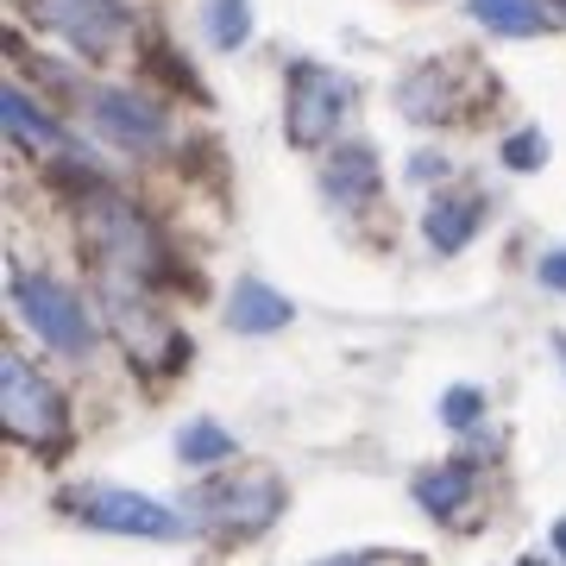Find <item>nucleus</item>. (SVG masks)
<instances>
[{"label":"nucleus","mask_w":566,"mask_h":566,"mask_svg":"<svg viewBox=\"0 0 566 566\" xmlns=\"http://www.w3.org/2000/svg\"><path fill=\"white\" fill-rule=\"evenodd\" d=\"M76 227H82V252L95 264V283L145 290V283L158 277V233H151V221H145L133 202L95 189V196L82 202Z\"/></svg>","instance_id":"1"},{"label":"nucleus","mask_w":566,"mask_h":566,"mask_svg":"<svg viewBox=\"0 0 566 566\" xmlns=\"http://www.w3.org/2000/svg\"><path fill=\"white\" fill-rule=\"evenodd\" d=\"M0 428L25 447H63V397L20 353H0Z\"/></svg>","instance_id":"2"},{"label":"nucleus","mask_w":566,"mask_h":566,"mask_svg":"<svg viewBox=\"0 0 566 566\" xmlns=\"http://www.w3.org/2000/svg\"><path fill=\"white\" fill-rule=\"evenodd\" d=\"M353 82L340 70H322V63H296L290 70V139L296 145H327L353 114Z\"/></svg>","instance_id":"3"},{"label":"nucleus","mask_w":566,"mask_h":566,"mask_svg":"<svg viewBox=\"0 0 566 566\" xmlns=\"http://www.w3.org/2000/svg\"><path fill=\"white\" fill-rule=\"evenodd\" d=\"M13 303H20L25 327H32L44 346H57L63 359H82V353L95 346V327H88V315L76 308V296H70L63 283L39 277V271H20V277H13Z\"/></svg>","instance_id":"4"},{"label":"nucleus","mask_w":566,"mask_h":566,"mask_svg":"<svg viewBox=\"0 0 566 566\" xmlns=\"http://www.w3.org/2000/svg\"><path fill=\"white\" fill-rule=\"evenodd\" d=\"M76 510H82V523L107 528V535H139V542H177L182 535L177 510H164L158 497H139V491H114V485L82 491Z\"/></svg>","instance_id":"5"},{"label":"nucleus","mask_w":566,"mask_h":566,"mask_svg":"<svg viewBox=\"0 0 566 566\" xmlns=\"http://www.w3.org/2000/svg\"><path fill=\"white\" fill-rule=\"evenodd\" d=\"M39 25H51L63 44H76L82 57H107L126 39V7L120 0H32Z\"/></svg>","instance_id":"6"},{"label":"nucleus","mask_w":566,"mask_h":566,"mask_svg":"<svg viewBox=\"0 0 566 566\" xmlns=\"http://www.w3.org/2000/svg\"><path fill=\"white\" fill-rule=\"evenodd\" d=\"M283 504V485L271 472H233V479H208L196 491V510H202L208 523H227V528H259L271 523Z\"/></svg>","instance_id":"7"},{"label":"nucleus","mask_w":566,"mask_h":566,"mask_svg":"<svg viewBox=\"0 0 566 566\" xmlns=\"http://www.w3.org/2000/svg\"><path fill=\"white\" fill-rule=\"evenodd\" d=\"M95 126H102L120 151H158L164 133H170L164 107L145 102L139 88H102V95H95Z\"/></svg>","instance_id":"8"},{"label":"nucleus","mask_w":566,"mask_h":566,"mask_svg":"<svg viewBox=\"0 0 566 566\" xmlns=\"http://www.w3.org/2000/svg\"><path fill=\"white\" fill-rule=\"evenodd\" d=\"M322 189L334 208H359L378 196V158H371V145H340L334 158L322 164Z\"/></svg>","instance_id":"9"},{"label":"nucleus","mask_w":566,"mask_h":566,"mask_svg":"<svg viewBox=\"0 0 566 566\" xmlns=\"http://www.w3.org/2000/svg\"><path fill=\"white\" fill-rule=\"evenodd\" d=\"M290 315H296V308L259 277L233 283V296H227V327H233V334H277V327H290Z\"/></svg>","instance_id":"10"},{"label":"nucleus","mask_w":566,"mask_h":566,"mask_svg":"<svg viewBox=\"0 0 566 566\" xmlns=\"http://www.w3.org/2000/svg\"><path fill=\"white\" fill-rule=\"evenodd\" d=\"M479 196H441V202L422 214V233L434 252H460V245H472V233H479Z\"/></svg>","instance_id":"11"},{"label":"nucleus","mask_w":566,"mask_h":566,"mask_svg":"<svg viewBox=\"0 0 566 566\" xmlns=\"http://www.w3.org/2000/svg\"><path fill=\"white\" fill-rule=\"evenodd\" d=\"M397 102H403L409 120H422V126L453 120V82H447L441 63H428V70H416V76H409L403 88H397Z\"/></svg>","instance_id":"12"},{"label":"nucleus","mask_w":566,"mask_h":566,"mask_svg":"<svg viewBox=\"0 0 566 566\" xmlns=\"http://www.w3.org/2000/svg\"><path fill=\"white\" fill-rule=\"evenodd\" d=\"M0 120H7V133H13L20 145H44V151H51V145H63V126L51 120V114H44L25 88H7V95H0Z\"/></svg>","instance_id":"13"},{"label":"nucleus","mask_w":566,"mask_h":566,"mask_svg":"<svg viewBox=\"0 0 566 566\" xmlns=\"http://www.w3.org/2000/svg\"><path fill=\"white\" fill-rule=\"evenodd\" d=\"M472 13H479V25L504 32V39H535V32H547L542 0H472Z\"/></svg>","instance_id":"14"},{"label":"nucleus","mask_w":566,"mask_h":566,"mask_svg":"<svg viewBox=\"0 0 566 566\" xmlns=\"http://www.w3.org/2000/svg\"><path fill=\"white\" fill-rule=\"evenodd\" d=\"M465 491H472L465 465H441V472H422V479H416V504H422L428 516H460Z\"/></svg>","instance_id":"15"},{"label":"nucleus","mask_w":566,"mask_h":566,"mask_svg":"<svg viewBox=\"0 0 566 566\" xmlns=\"http://www.w3.org/2000/svg\"><path fill=\"white\" fill-rule=\"evenodd\" d=\"M202 25H208V44H214V51H240L245 32H252V7H245V0H208Z\"/></svg>","instance_id":"16"},{"label":"nucleus","mask_w":566,"mask_h":566,"mask_svg":"<svg viewBox=\"0 0 566 566\" xmlns=\"http://www.w3.org/2000/svg\"><path fill=\"white\" fill-rule=\"evenodd\" d=\"M177 453H182V465L227 460V453H233V434H227V428H214V422H189L177 434Z\"/></svg>","instance_id":"17"},{"label":"nucleus","mask_w":566,"mask_h":566,"mask_svg":"<svg viewBox=\"0 0 566 566\" xmlns=\"http://www.w3.org/2000/svg\"><path fill=\"white\" fill-rule=\"evenodd\" d=\"M479 409H485V397H479L472 385H465V390H447V397H441V422H447V428H472V422H479Z\"/></svg>","instance_id":"18"},{"label":"nucleus","mask_w":566,"mask_h":566,"mask_svg":"<svg viewBox=\"0 0 566 566\" xmlns=\"http://www.w3.org/2000/svg\"><path fill=\"white\" fill-rule=\"evenodd\" d=\"M542 133H516V139H504V164L510 170H535V164H542Z\"/></svg>","instance_id":"19"},{"label":"nucleus","mask_w":566,"mask_h":566,"mask_svg":"<svg viewBox=\"0 0 566 566\" xmlns=\"http://www.w3.org/2000/svg\"><path fill=\"white\" fill-rule=\"evenodd\" d=\"M542 283L547 290H566V252H547L542 259Z\"/></svg>","instance_id":"20"},{"label":"nucleus","mask_w":566,"mask_h":566,"mask_svg":"<svg viewBox=\"0 0 566 566\" xmlns=\"http://www.w3.org/2000/svg\"><path fill=\"white\" fill-rule=\"evenodd\" d=\"M441 170H447V158H434V151H422V158H409V177H441Z\"/></svg>","instance_id":"21"},{"label":"nucleus","mask_w":566,"mask_h":566,"mask_svg":"<svg viewBox=\"0 0 566 566\" xmlns=\"http://www.w3.org/2000/svg\"><path fill=\"white\" fill-rule=\"evenodd\" d=\"M554 547H560V554H566V516H560V523H554Z\"/></svg>","instance_id":"22"},{"label":"nucleus","mask_w":566,"mask_h":566,"mask_svg":"<svg viewBox=\"0 0 566 566\" xmlns=\"http://www.w3.org/2000/svg\"><path fill=\"white\" fill-rule=\"evenodd\" d=\"M327 566H365V560H327Z\"/></svg>","instance_id":"23"},{"label":"nucleus","mask_w":566,"mask_h":566,"mask_svg":"<svg viewBox=\"0 0 566 566\" xmlns=\"http://www.w3.org/2000/svg\"><path fill=\"white\" fill-rule=\"evenodd\" d=\"M523 566H542V560H523Z\"/></svg>","instance_id":"24"},{"label":"nucleus","mask_w":566,"mask_h":566,"mask_svg":"<svg viewBox=\"0 0 566 566\" xmlns=\"http://www.w3.org/2000/svg\"><path fill=\"white\" fill-rule=\"evenodd\" d=\"M560 353H566V340H560Z\"/></svg>","instance_id":"25"}]
</instances>
